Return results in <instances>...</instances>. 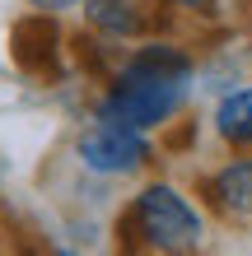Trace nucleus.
Segmentation results:
<instances>
[{
  "mask_svg": "<svg viewBox=\"0 0 252 256\" xmlns=\"http://www.w3.org/2000/svg\"><path fill=\"white\" fill-rule=\"evenodd\" d=\"M80 158L94 172L122 177V172H136L140 163L150 158V140H145V130H131V126L103 116V122H94L80 135Z\"/></svg>",
  "mask_w": 252,
  "mask_h": 256,
  "instance_id": "obj_3",
  "label": "nucleus"
},
{
  "mask_svg": "<svg viewBox=\"0 0 252 256\" xmlns=\"http://www.w3.org/2000/svg\"><path fill=\"white\" fill-rule=\"evenodd\" d=\"M187 74H191L187 52L168 47V42H145L112 80L108 98H103V116L131 130L164 126L187 98Z\"/></svg>",
  "mask_w": 252,
  "mask_h": 256,
  "instance_id": "obj_1",
  "label": "nucleus"
},
{
  "mask_svg": "<svg viewBox=\"0 0 252 256\" xmlns=\"http://www.w3.org/2000/svg\"><path fill=\"white\" fill-rule=\"evenodd\" d=\"M33 10H42V14H56V10H75V5H84V0H28Z\"/></svg>",
  "mask_w": 252,
  "mask_h": 256,
  "instance_id": "obj_8",
  "label": "nucleus"
},
{
  "mask_svg": "<svg viewBox=\"0 0 252 256\" xmlns=\"http://www.w3.org/2000/svg\"><path fill=\"white\" fill-rule=\"evenodd\" d=\"M126 233H136L154 256H191L201 247V219L173 186H145L131 205Z\"/></svg>",
  "mask_w": 252,
  "mask_h": 256,
  "instance_id": "obj_2",
  "label": "nucleus"
},
{
  "mask_svg": "<svg viewBox=\"0 0 252 256\" xmlns=\"http://www.w3.org/2000/svg\"><path fill=\"white\" fill-rule=\"evenodd\" d=\"M10 47H14V61H19L24 74H33V80H56L61 74L66 38H61L52 14H28V19H19L14 33H10Z\"/></svg>",
  "mask_w": 252,
  "mask_h": 256,
  "instance_id": "obj_4",
  "label": "nucleus"
},
{
  "mask_svg": "<svg viewBox=\"0 0 252 256\" xmlns=\"http://www.w3.org/2000/svg\"><path fill=\"white\" fill-rule=\"evenodd\" d=\"M210 196H215L219 210H229L238 219H252V158H238L229 168H219L210 177Z\"/></svg>",
  "mask_w": 252,
  "mask_h": 256,
  "instance_id": "obj_6",
  "label": "nucleus"
},
{
  "mask_svg": "<svg viewBox=\"0 0 252 256\" xmlns=\"http://www.w3.org/2000/svg\"><path fill=\"white\" fill-rule=\"evenodd\" d=\"M215 130L224 135L229 144H252V88H238V94H229L219 102Z\"/></svg>",
  "mask_w": 252,
  "mask_h": 256,
  "instance_id": "obj_7",
  "label": "nucleus"
},
{
  "mask_svg": "<svg viewBox=\"0 0 252 256\" xmlns=\"http://www.w3.org/2000/svg\"><path fill=\"white\" fill-rule=\"evenodd\" d=\"M84 14L108 38H140L150 28V14L140 10V0H84Z\"/></svg>",
  "mask_w": 252,
  "mask_h": 256,
  "instance_id": "obj_5",
  "label": "nucleus"
},
{
  "mask_svg": "<svg viewBox=\"0 0 252 256\" xmlns=\"http://www.w3.org/2000/svg\"><path fill=\"white\" fill-rule=\"evenodd\" d=\"M168 5H182V10H210L215 0H168Z\"/></svg>",
  "mask_w": 252,
  "mask_h": 256,
  "instance_id": "obj_9",
  "label": "nucleus"
}]
</instances>
